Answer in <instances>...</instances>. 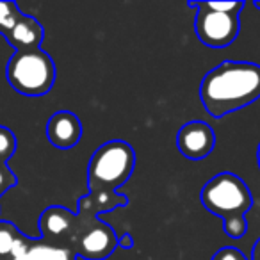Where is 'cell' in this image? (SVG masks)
Wrapping results in <instances>:
<instances>
[{
    "instance_id": "obj_11",
    "label": "cell",
    "mask_w": 260,
    "mask_h": 260,
    "mask_svg": "<svg viewBox=\"0 0 260 260\" xmlns=\"http://www.w3.org/2000/svg\"><path fill=\"white\" fill-rule=\"evenodd\" d=\"M126 205V196L119 192H89L87 196L80 198L79 212L80 217L91 214V221H96V214L102 210H112L116 207Z\"/></svg>"
},
{
    "instance_id": "obj_1",
    "label": "cell",
    "mask_w": 260,
    "mask_h": 260,
    "mask_svg": "<svg viewBox=\"0 0 260 260\" xmlns=\"http://www.w3.org/2000/svg\"><path fill=\"white\" fill-rule=\"evenodd\" d=\"M260 98V64L224 61L212 68L200 84V100L212 118L248 107Z\"/></svg>"
},
{
    "instance_id": "obj_13",
    "label": "cell",
    "mask_w": 260,
    "mask_h": 260,
    "mask_svg": "<svg viewBox=\"0 0 260 260\" xmlns=\"http://www.w3.org/2000/svg\"><path fill=\"white\" fill-rule=\"evenodd\" d=\"M22 16L23 13L20 11L15 2H0V34L8 36Z\"/></svg>"
},
{
    "instance_id": "obj_16",
    "label": "cell",
    "mask_w": 260,
    "mask_h": 260,
    "mask_svg": "<svg viewBox=\"0 0 260 260\" xmlns=\"http://www.w3.org/2000/svg\"><path fill=\"white\" fill-rule=\"evenodd\" d=\"M207 9L217 13H241V9L244 8V2H237V0H232V2H203Z\"/></svg>"
},
{
    "instance_id": "obj_2",
    "label": "cell",
    "mask_w": 260,
    "mask_h": 260,
    "mask_svg": "<svg viewBox=\"0 0 260 260\" xmlns=\"http://www.w3.org/2000/svg\"><path fill=\"white\" fill-rule=\"evenodd\" d=\"M200 202L210 214L223 219L228 237H244L248 232L246 214L253 207V196L241 177L230 171L217 173L202 187Z\"/></svg>"
},
{
    "instance_id": "obj_7",
    "label": "cell",
    "mask_w": 260,
    "mask_h": 260,
    "mask_svg": "<svg viewBox=\"0 0 260 260\" xmlns=\"http://www.w3.org/2000/svg\"><path fill=\"white\" fill-rule=\"evenodd\" d=\"M216 146V134L205 121H187L177 134V148L185 159L202 160L212 153Z\"/></svg>"
},
{
    "instance_id": "obj_12",
    "label": "cell",
    "mask_w": 260,
    "mask_h": 260,
    "mask_svg": "<svg viewBox=\"0 0 260 260\" xmlns=\"http://www.w3.org/2000/svg\"><path fill=\"white\" fill-rule=\"evenodd\" d=\"M77 255L73 249L62 248V246L50 244L47 241H32L25 253L13 260H75Z\"/></svg>"
},
{
    "instance_id": "obj_15",
    "label": "cell",
    "mask_w": 260,
    "mask_h": 260,
    "mask_svg": "<svg viewBox=\"0 0 260 260\" xmlns=\"http://www.w3.org/2000/svg\"><path fill=\"white\" fill-rule=\"evenodd\" d=\"M18 237L20 234L15 230V226H11L8 223L0 224V256L11 255V249Z\"/></svg>"
},
{
    "instance_id": "obj_14",
    "label": "cell",
    "mask_w": 260,
    "mask_h": 260,
    "mask_svg": "<svg viewBox=\"0 0 260 260\" xmlns=\"http://www.w3.org/2000/svg\"><path fill=\"white\" fill-rule=\"evenodd\" d=\"M16 152V138L11 130L0 126V162L6 164Z\"/></svg>"
},
{
    "instance_id": "obj_4",
    "label": "cell",
    "mask_w": 260,
    "mask_h": 260,
    "mask_svg": "<svg viewBox=\"0 0 260 260\" xmlns=\"http://www.w3.org/2000/svg\"><path fill=\"white\" fill-rule=\"evenodd\" d=\"M9 86L25 96H43L54 87L55 64L52 57L38 50L15 52L6 66Z\"/></svg>"
},
{
    "instance_id": "obj_22",
    "label": "cell",
    "mask_w": 260,
    "mask_h": 260,
    "mask_svg": "<svg viewBox=\"0 0 260 260\" xmlns=\"http://www.w3.org/2000/svg\"><path fill=\"white\" fill-rule=\"evenodd\" d=\"M253 6H255V8H256V9H258V11H260V2H258V0H256V2H255V4H253Z\"/></svg>"
},
{
    "instance_id": "obj_18",
    "label": "cell",
    "mask_w": 260,
    "mask_h": 260,
    "mask_svg": "<svg viewBox=\"0 0 260 260\" xmlns=\"http://www.w3.org/2000/svg\"><path fill=\"white\" fill-rule=\"evenodd\" d=\"M212 260H248V258H246L241 249L228 246V248H221L219 251L212 256Z\"/></svg>"
},
{
    "instance_id": "obj_5",
    "label": "cell",
    "mask_w": 260,
    "mask_h": 260,
    "mask_svg": "<svg viewBox=\"0 0 260 260\" xmlns=\"http://www.w3.org/2000/svg\"><path fill=\"white\" fill-rule=\"evenodd\" d=\"M187 6L198 9L194 30L202 45L209 48H226L237 40L239 30H241L239 13L210 11L203 2H187Z\"/></svg>"
},
{
    "instance_id": "obj_6",
    "label": "cell",
    "mask_w": 260,
    "mask_h": 260,
    "mask_svg": "<svg viewBox=\"0 0 260 260\" xmlns=\"http://www.w3.org/2000/svg\"><path fill=\"white\" fill-rule=\"evenodd\" d=\"M119 241L116 237L114 230L107 223H102L100 219L94 224L84 228L82 234L77 237L75 255L77 258L84 260H105L114 253Z\"/></svg>"
},
{
    "instance_id": "obj_3",
    "label": "cell",
    "mask_w": 260,
    "mask_h": 260,
    "mask_svg": "<svg viewBox=\"0 0 260 260\" xmlns=\"http://www.w3.org/2000/svg\"><path fill=\"white\" fill-rule=\"evenodd\" d=\"M136 168V152L126 141L112 139L91 155L87 164L89 192H118L132 177Z\"/></svg>"
},
{
    "instance_id": "obj_9",
    "label": "cell",
    "mask_w": 260,
    "mask_h": 260,
    "mask_svg": "<svg viewBox=\"0 0 260 260\" xmlns=\"http://www.w3.org/2000/svg\"><path fill=\"white\" fill-rule=\"evenodd\" d=\"M75 228L77 216L64 207H48L40 217V230L41 235H43V241L64 237V235L72 234Z\"/></svg>"
},
{
    "instance_id": "obj_20",
    "label": "cell",
    "mask_w": 260,
    "mask_h": 260,
    "mask_svg": "<svg viewBox=\"0 0 260 260\" xmlns=\"http://www.w3.org/2000/svg\"><path fill=\"white\" fill-rule=\"evenodd\" d=\"M132 239H130V235H123V239H121V242H119V244L123 246V248H130V246H132Z\"/></svg>"
},
{
    "instance_id": "obj_23",
    "label": "cell",
    "mask_w": 260,
    "mask_h": 260,
    "mask_svg": "<svg viewBox=\"0 0 260 260\" xmlns=\"http://www.w3.org/2000/svg\"><path fill=\"white\" fill-rule=\"evenodd\" d=\"M75 260H77V258H75Z\"/></svg>"
},
{
    "instance_id": "obj_19",
    "label": "cell",
    "mask_w": 260,
    "mask_h": 260,
    "mask_svg": "<svg viewBox=\"0 0 260 260\" xmlns=\"http://www.w3.org/2000/svg\"><path fill=\"white\" fill-rule=\"evenodd\" d=\"M251 260H260V239L255 242V246H253V255H251Z\"/></svg>"
},
{
    "instance_id": "obj_10",
    "label": "cell",
    "mask_w": 260,
    "mask_h": 260,
    "mask_svg": "<svg viewBox=\"0 0 260 260\" xmlns=\"http://www.w3.org/2000/svg\"><path fill=\"white\" fill-rule=\"evenodd\" d=\"M45 38L43 27L32 16L23 15L20 22L13 27L11 32L6 36L8 43L16 48V52L23 50H38L41 48V41Z\"/></svg>"
},
{
    "instance_id": "obj_17",
    "label": "cell",
    "mask_w": 260,
    "mask_h": 260,
    "mask_svg": "<svg viewBox=\"0 0 260 260\" xmlns=\"http://www.w3.org/2000/svg\"><path fill=\"white\" fill-rule=\"evenodd\" d=\"M16 184V177L8 170L6 164L0 162V196L4 194L6 191H9L11 187H15Z\"/></svg>"
},
{
    "instance_id": "obj_8",
    "label": "cell",
    "mask_w": 260,
    "mask_h": 260,
    "mask_svg": "<svg viewBox=\"0 0 260 260\" xmlns=\"http://www.w3.org/2000/svg\"><path fill=\"white\" fill-rule=\"evenodd\" d=\"M47 138L52 146L70 150L79 145L82 138V123L72 111H57L47 123Z\"/></svg>"
},
{
    "instance_id": "obj_21",
    "label": "cell",
    "mask_w": 260,
    "mask_h": 260,
    "mask_svg": "<svg viewBox=\"0 0 260 260\" xmlns=\"http://www.w3.org/2000/svg\"><path fill=\"white\" fill-rule=\"evenodd\" d=\"M256 164H258V170H260V143H258V148H256Z\"/></svg>"
}]
</instances>
